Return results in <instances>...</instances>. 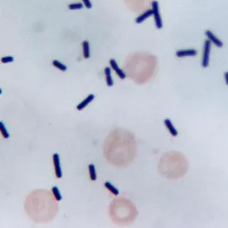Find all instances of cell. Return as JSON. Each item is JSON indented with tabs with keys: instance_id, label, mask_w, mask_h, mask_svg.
<instances>
[{
	"instance_id": "cell-4",
	"label": "cell",
	"mask_w": 228,
	"mask_h": 228,
	"mask_svg": "<svg viewBox=\"0 0 228 228\" xmlns=\"http://www.w3.org/2000/svg\"><path fill=\"white\" fill-rule=\"evenodd\" d=\"M53 164H54L55 168V174L58 178H61L62 177V168L60 165V159H59V155L58 154H53Z\"/></svg>"
},
{
	"instance_id": "cell-7",
	"label": "cell",
	"mask_w": 228,
	"mask_h": 228,
	"mask_svg": "<svg viewBox=\"0 0 228 228\" xmlns=\"http://www.w3.org/2000/svg\"><path fill=\"white\" fill-rule=\"evenodd\" d=\"M95 99V95L93 94H90L88 96L86 97L85 100H83L77 106V110H82L83 109L86 108V106H88L89 104Z\"/></svg>"
},
{
	"instance_id": "cell-5",
	"label": "cell",
	"mask_w": 228,
	"mask_h": 228,
	"mask_svg": "<svg viewBox=\"0 0 228 228\" xmlns=\"http://www.w3.org/2000/svg\"><path fill=\"white\" fill-rule=\"evenodd\" d=\"M197 51L195 49H185V50H178L176 51V57L178 58L185 57H195L197 56Z\"/></svg>"
},
{
	"instance_id": "cell-15",
	"label": "cell",
	"mask_w": 228,
	"mask_h": 228,
	"mask_svg": "<svg viewBox=\"0 0 228 228\" xmlns=\"http://www.w3.org/2000/svg\"><path fill=\"white\" fill-rule=\"evenodd\" d=\"M0 131H1V134H2L3 138H5V139L9 138V133L6 129L5 126H4V125H3V123L2 121L0 122Z\"/></svg>"
},
{
	"instance_id": "cell-11",
	"label": "cell",
	"mask_w": 228,
	"mask_h": 228,
	"mask_svg": "<svg viewBox=\"0 0 228 228\" xmlns=\"http://www.w3.org/2000/svg\"><path fill=\"white\" fill-rule=\"evenodd\" d=\"M82 48H83V56L86 59H89L91 57L90 54V44L88 41H84L82 43Z\"/></svg>"
},
{
	"instance_id": "cell-17",
	"label": "cell",
	"mask_w": 228,
	"mask_h": 228,
	"mask_svg": "<svg viewBox=\"0 0 228 228\" xmlns=\"http://www.w3.org/2000/svg\"><path fill=\"white\" fill-rule=\"evenodd\" d=\"M52 193H53V196H54L55 199L57 200V201H61V200H62V195H61L58 188L56 187V186L52 188Z\"/></svg>"
},
{
	"instance_id": "cell-12",
	"label": "cell",
	"mask_w": 228,
	"mask_h": 228,
	"mask_svg": "<svg viewBox=\"0 0 228 228\" xmlns=\"http://www.w3.org/2000/svg\"><path fill=\"white\" fill-rule=\"evenodd\" d=\"M105 187H106V188H107L109 191L112 194H114V195H115V196L119 195V190H118V189H117V188H115L114 185H112L110 182H106V183H105Z\"/></svg>"
},
{
	"instance_id": "cell-2",
	"label": "cell",
	"mask_w": 228,
	"mask_h": 228,
	"mask_svg": "<svg viewBox=\"0 0 228 228\" xmlns=\"http://www.w3.org/2000/svg\"><path fill=\"white\" fill-rule=\"evenodd\" d=\"M211 43L210 41L206 40L203 47V54L202 58V66L203 67H207L209 66V58H210V51H211Z\"/></svg>"
},
{
	"instance_id": "cell-18",
	"label": "cell",
	"mask_w": 228,
	"mask_h": 228,
	"mask_svg": "<svg viewBox=\"0 0 228 228\" xmlns=\"http://www.w3.org/2000/svg\"><path fill=\"white\" fill-rule=\"evenodd\" d=\"M14 61V58L13 57H4L1 58V62L2 63H9L13 62Z\"/></svg>"
},
{
	"instance_id": "cell-8",
	"label": "cell",
	"mask_w": 228,
	"mask_h": 228,
	"mask_svg": "<svg viewBox=\"0 0 228 228\" xmlns=\"http://www.w3.org/2000/svg\"><path fill=\"white\" fill-rule=\"evenodd\" d=\"M153 15V11H152V9H148L147 11H145L144 13H143L140 15H139L138 17H136V19H135V23H138V24H140V23H142L143 22H144V21L149 17L150 16Z\"/></svg>"
},
{
	"instance_id": "cell-10",
	"label": "cell",
	"mask_w": 228,
	"mask_h": 228,
	"mask_svg": "<svg viewBox=\"0 0 228 228\" xmlns=\"http://www.w3.org/2000/svg\"><path fill=\"white\" fill-rule=\"evenodd\" d=\"M105 75H106V84L108 86H112L114 85V81L112 80L111 77V71H110V68L107 66L105 68Z\"/></svg>"
},
{
	"instance_id": "cell-16",
	"label": "cell",
	"mask_w": 228,
	"mask_h": 228,
	"mask_svg": "<svg viewBox=\"0 0 228 228\" xmlns=\"http://www.w3.org/2000/svg\"><path fill=\"white\" fill-rule=\"evenodd\" d=\"M83 3H71L68 5V9L70 10H78V9H81L83 8Z\"/></svg>"
},
{
	"instance_id": "cell-1",
	"label": "cell",
	"mask_w": 228,
	"mask_h": 228,
	"mask_svg": "<svg viewBox=\"0 0 228 228\" xmlns=\"http://www.w3.org/2000/svg\"><path fill=\"white\" fill-rule=\"evenodd\" d=\"M152 11H153V16H154L155 27L158 29H161L163 28L162 17H161L159 13V3H158L157 1H155V0L153 1V3H152Z\"/></svg>"
},
{
	"instance_id": "cell-13",
	"label": "cell",
	"mask_w": 228,
	"mask_h": 228,
	"mask_svg": "<svg viewBox=\"0 0 228 228\" xmlns=\"http://www.w3.org/2000/svg\"><path fill=\"white\" fill-rule=\"evenodd\" d=\"M89 173H90V178L92 181H95L96 180V172H95V168L94 164H89L88 166Z\"/></svg>"
},
{
	"instance_id": "cell-14",
	"label": "cell",
	"mask_w": 228,
	"mask_h": 228,
	"mask_svg": "<svg viewBox=\"0 0 228 228\" xmlns=\"http://www.w3.org/2000/svg\"><path fill=\"white\" fill-rule=\"evenodd\" d=\"M52 65L55 66V67H57V69H59L60 71H66L67 70V66L66 65H64L62 62H60L59 61L57 60H54L52 61Z\"/></svg>"
},
{
	"instance_id": "cell-19",
	"label": "cell",
	"mask_w": 228,
	"mask_h": 228,
	"mask_svg": "<svg viewBox=\"0 0 228 228\" xmlns=\"http://www.w3.org/2000/svg\"><path fill=\"white\" fill-rule=\"evenodd\" d=\"M82 3L84 4V6L86 7V9H90L92 8V4H91L90 0H82Z\"/></svg>"
},
{
	"instance_id": "cell-6",
	"label": "cell",
	"mask_w": 228,
	"mask_h": 228,
	"mask_svg": "<svg viewBox=\"0 0 228 228\" xmlns=\"http://www.w3.org/2000/svg\"><path fill=\"white\" fill-rule=\"evenodd\" d=\"M110 66L113 68V70L115 71V73L117 74V76L120 77V79L124 80L126 77V75L125 73L124 72V71H123L122 69L120 68V66H118L116 61L114 60V59H111V60L110 61Z\"/></svg>"
},
{
	"instance_id": "cell-20",
	"label": "cell",
	"mask_w": 228,
	"mask_h": 228,
	"mask_svg": "<svg viewBox=\"0 0 228 228\" xmlns=\"http://www.w3.org/2000/svg\"><path fill=\"white\" fill-rule=\"evenodd\" d=\"M224 78H225L226 84L228 86V71H226L224 73Z\"/></svg>"
},
{
	"instance_id": "cell-9",
	"label": "cell",
	"mask_w": 228,
	"mask_h": 228,
	"mask_svg": "<svg viewBox=\"0 0 228 228\" xmlns=\"http://www.w3.org/2000/svg\"><path fill=\"white\" fill-rule=\"evenodd\" d=\"M164 124H165L166 128L168 129V130L169 131V133L171 134L172 136H174V137L177 136L178 135L177 129H175V127H174V125H173V123L171 122V120H168V119H166V120H164Z\"/></svg>"
},
{
	"instance_id": "cell-3",
	"label": "cell",
	"mask_w": 228,
	"mask_h": 228,
	"mask_svg": "<svg viewBox=\"0 0 228 228\" xmlns=\"http://www.w3.org/2000/svg\"><path fill=\"white\" fill-rule=\"evenodd\" d=\"M205 35L207 36V37L208 40L210 41L211 43H213L216 47H222V42L220 40L219 38H217V37L213 34L212 32H211L210 30H207V31L205 32Z\"/></svg>"
}]
</instances>
